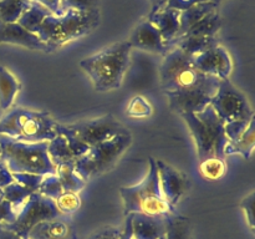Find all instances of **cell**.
<instances>
[{
  "label": "cell",
  "mask_w": 255,
  "mask_h": 239,
  "mask_svg": "<svg viewBox=\"0 0 255 239\" xmlns=\"http://www.w3.org/2000/svg\"><path fill=\"white\" fill-rule=\"evenodd\" d=\"M37 192H39L40 194H42V196L55 201V199H56L64 191H62L61 183H60L56 174H46V176H44V178H42Z\"/></svg>",
  "instance_id": "cell-35"
},
{
  "label": "cell",
  "mask_w": 255,
  "mask_h": 239,
  "mask_svg": "<svg viewBox=\"0 0 255 239\" xmlns=\"http://www.w3.org/2000/svg\"><path fill=\"white\" fill-rule=\"evenodd\" d=\"M157 74H159V67L151 55L141 50L136 54L131 51L128 67L125 74L128 87L136 91L149 90L156 81Z\"/></svg>",
  "instance_id": "cell-12"
},
{
  "label": "cell",
  "mask_w": 255,
  "mask_h": 239,
  "mask_svg": "<svg viewBox=\"0 0 255 239\" xmlns=\"http://www.w3.org/2000/svg\"><path fill=\"white\" fill-rule=\"evenodd\" d=\"M32 1L44 5L45 7H47L51 11V14L61 15V11H60V1L61 0H32Z\"/></svg>",
  "instance_id": "cell-44"
},
{
  "label": "cell",
  "mask_w": 255,
  "mask_h": 239,
  "mask_svg": "<svg viewBox=\"0 0 255 239\" xmlns=\"http://www.w3.org/2000/svg\"><path fill=\"white\" fill-rule=\"evenodd\" d=\"M31 0H0V21L15 22L30 6Z\"/></svg>",
  "instance_id": "cell-29"
},
{
  "label": "cell",
  "mask_w": 255,
  "mask_h": 239,
  "mask_svg": "<svg viewBox=\"0 0 255 239\" xmlns=\"http://www.w3.org/2000/svg\"><path fill=\"white\" fill-rule=\"evenodd\" d=\"M227 164L224 159L218 157H209L199 162V172L202 177L209 181H217L221 179L226 174Z\"/></svg>",
  "instance_id": "cell-31"
},
{
  "label": "cell",
  "mask_w": 255,
  "mask_h": 239,
  "mask_svg": "<svg viewBox=\"0 0 255 239\" xmlns=\"http://www.w3.org/2000/svg\"><path fill=\"white\" fill-rule=\"evenodd\" d=\"M12 178L16 183L21 184L22 187H25V188H27L34 193L39 189L44 176L35 173H12Z\"/></svg>",
  "instance_id": "cell-37"
},
{
  "label": "cell",
  "mask_w": 255,
  "mask_h": 239,
  "mask_svg": "<svg viewBox=\"0 0 255 239\" xmlns=\"http://www.w3.org/2000/svg\"><path fill=\"white\" fill-rule=\"evenodd\" d=\"M255 144V117L251 120L244 133L237 141H228L224 154H242L246 159L251 158Z\"/></svg>",
  "instance_id": "cell-22"
},
{
  "label": "cell",
  "mask_w": 255,
  "mask_h": 239,
  "mask_svg": "<svg viewBox=\"0 0 255 239\" xmlns=\"http://www.w3.org/2000/svg\"><path fill=\"white\" fill-rule=\"evenodd\" d=\"M4 199L9 202L14 209L16 212H19V209L21 208L22 204L26 202V199L29 198L30 194L32 193L31 191H29L27 188L22 187L21 184L16 183V182H12V183L7 184L6 187H4Z\"/></svg>",
  "instance_id": "cell-32"
},
{
  "label": "cell",
  "mask_w": 255,
  "mask_h": 239,
  "mask_svg": "<svg viewBox=\"0 0 255 239\" xmlns=\"http://www.w3.org/2000/svg\"><path fill=\"white\" fill-rule=\"evenodd\" d=\"M59 124L47 112L11 110L0 121V134L24 142L50 141L59 134Z\"/></svg>",
  "instance_id": "cell-6"
},
{
  "label": "cell",
  "mask_w": 255,
  "mask_h": 239,
  "mask_svg": "<svg viewBox=\"0 0 255 239\" xmlns=\"http://www.w3.org/2000/svg\"><path fill=\"white\" fill-rule=\"evenodd\" d=\"M120 194L124 201L125 216L129 213L168 216L177 212L176 207H172L162 196L156 159L152 157L149 158V172L146 178L134 186L121 187Z\"/></svg>",
  "instance_id": "cell-5"
},
{
  "label": "cell",
  "mask_w": 255,
  "mask_h": 239,
  "mask_svg": "<svg viewBox=\"0 0 255 239\" xmlns=\"http://www.w3.org/2000/svg\"><path fill=\"white\" fill-rule=\"evenodd\" d=\"M100 24L99 9L76 11L67 10L61 15H49L35 34L46 46V52L56 51L64 45L86 36Z\"/></svg>",
  "instance_id": "cell-2"
},
{
  "label": "cell",
  "mask_w": 255,
  "mask_h": 239,
  "mask_svg": "<svg viewBox=\"0 0 255 239\" xmlns=\"http://www.w3.org/2000/svg\"><path fill=\"white\" fill-rule=\"evenodd\" d=\"M159 81L164 92L202 91L216 94L221 80L216 76L202 74L189 56L178 47H172L159 66Z\"/></svg>",
  "instance_id": "cell-1"
},
{
  "label": "cell",
  "mask_w": 255,
  "mask_h": 239,
  "mask_svg": "<svg viewBox=\"0 0 255 239\" xmlns=\"http://www.w3.org/2000/svg\"><path fill=\"white\" fill-rule=\"evenodd\" d=\"M179 15L181 11L169 7H161L157 11L151 12L147 19L158 29L164 44L171 49L174 46L179 35Z\"/></svg>",
  "instance_id": "cell-19"
},
{
  "label": "cell",
  "mask_w": 255,
  "mask_h": 239,
  "mask_svg": "<svg viewBox=\"0 0 255 239\" xmlns=\"http://www.w3.org/2000/svg\"><path fill=\"white\" fill-rule=\"evenodd\" d=\"M122 231L131 239H162L167 232V216L129 213Z\"/></svg>",
  "instance_id": "cell-13"
},
{
  "label": "cell",
  "mask_w": 255,
  "mask_h": 239,
  "mask_svg": "<svg viewBox=\"0 0 255 239\" xmlns=\"http://www.w3.org/2000/svg\"><path fill=\"white\" fill-rule=\"evenodd\" d=\"M203 1H209V0H168L164 6L169 7V9L178 10V11H184V10Z\"/></svg>",
  "instance_id": "cell-41"
},
{
  "label": "cell",
  "mask_w": 255,
  "mask_h": 239,
  "mask_svg": "<svg viewBox=\"0 0 255 239\" xmlns=\"http://www.w3.org/2000/svg\"><path fill=\"white\" fill-rule=\"evenodd\" d=\"M127 41L131 44L132 49L141 50L144 52L166 55L169 51V47L164 44L158 29L148 19L142 20L134 27Z\"/></svg>",
  "instance_id": "cell-16"
},
{
  "label": "cell",
  "mask_w": 255,
  "mask_h": 239,
  "mask_svg": "<svg viewBox=\"0 0 255 239\" xmlns=\"http://www.w3.org/2000/svg\"><path fill=\"white\" fill-rule=\"evenodd\" d=\"M97 9V0H61L60 1V11L65 12L67 10L76 11H87V10Z\"/></svg>",
  "instance_id": "cell-36"
},
{
  "label": "cell",
  "mask_w": 255,
  "mask_h": 239,
  "mask_svg": "<svg viewBox=\"0 0 255 239\" xmlns=\"http://www.w3.org/2000/svg\"><path fill=\"white\" fill-rule=\"evenodd\" d=\"M60 217L61 214L52 199L42 196L39 192H34L19 209L15 221L2 229H9L20 238L27 239L29 233L36 224Z\"/></svg>",
  "instance_id": "cell-9"
},
{
  "label": "cell",
  "mask_w": 255,
  "mask_h": 239,
  "mask_svg": "<svg viewBox=\"0 0 255 239\" xmlns=\"http://www.w3.org/2000/svg\"><path fill=\"white\" fill-rule=\"evenodd\" d=\"M132 46L127 40L116 42L97 54L85 57L80 67L91 79L96 91L117 90L122 85L129 61Z\"/></svg>",
  "instance_id": "cell-3"
},
{
  "label": "cell",
  "mask_w": 255,
  "mask_h": 239,
  "mask_svg": "<svg viewBox=\"0 0 255 239\" xmlns=\"http://www.w3.org/2000/svg\"><path fill=\"white\" fill-rule=\"evenodd\" d=\"M152 106L143 96L132 97L129 101L128 106H127V116L132 117V119H146L152 115Z\"/></svg>",
  "instance_id": "cell-34"
},
{
  "label": "cell",
  "mask_w": 255,
  "mask_h": 239,
  "mask_svg": "<svg viewBox=\"0 0 255 239\" xmlns=\"http://www.w3.org/2000/svg\"><path fill=\"white\" fill-rule=\"evenodd\" d=\"M156 164L158 169L159 188H161L162 196L172 207H176L179 199L184 196L188 189V177L186 173L164 163L161 159H156Z\"/></svg>",
  "instance_id": "cell-14"
},
{
  "label": "cell",
  "mask_w": 255,
  "mask_h": 239,
  "mask_svg": "<svg viewBox=\"0 0 255 239\" xmlns=\"http://www.w3.org/2000/svg\"><path fill=\"white\" fill-rule=\"evenodd\" d=\"M19 80L4 66H0V109L9 110L19 92Z\"/></svg>",
  "instance_id": "cell-23"
},
{
  "label": "cell",
  "mask_w": 255,
  "mask_h": 239,
  "mask_svg": "<svg viewBox=\"0 0 255 239\" xmlns=\"http://www.w3.org/2000/svg\"><path fill=\"white\" fill-rule=\"evenodd\" d=\"M0 44H12L30 50L46 52V46L36 34L27 31L21 25L15 22L0 21Z\"/></svg>",
  "instance_id": "cell-18"
},
{
  "label": "cell",
  "mask_w": 255,
  "mask_h": 239,
  "mask_svg": "<svg viewBox=\"0 0 255 239\" xmlns=\"http://www.w3.org/2000/svg\"><path fill=\"white\" fill-rule=\"evenodd\" d=\"M219 45V39L217 36H181L176 41L174 46L181 49L189 56H197L207 50L216 47ZM173 46V47H174Z\"/></svg>",
  "instance_id": "cell-24"
},
{
  "label": "cell",
  "mask_w": 255,
  "mask_h": 239,
  "mask_svg": "<svg viewBox=\"0 0 255 239\" xmlns=\"http://www.w3.org/2000/svg\"><path fill=\"white\" fill-rule=\"evenodd\" d=\"M218 5L219 0H209V1L199 2V4H196L194 6L184 10V11H181V15H179L178 39L181 36H183V35L186 34L194 24H197L199 20H202L204 16L211 14V12L218 10Z\"/></svg>",
  "instance_id": "cell-21"
},
{
  "label": "cell",
  "mask_w": 255,
  "mask_h": 239,
  "mask_svg": "<svg viewBox=\"0 0 255 239\" xmlns=\"http://www.w3.org/2000/svg\"><path fill=\"white\" fill-rule=\"evenodd\" d=\"M221 26V16H219L218 10H216V11L211 12V14H208L207 16H204L202 20H199L197 24H194L183 36H217Z\"/></svg>",
  "instance_id": "cell-28"
},
{
  "label": "cell",
  "mask_w": 255,
  "mask_h": 239,
  "mask_svg": "<svg viewBox=\"0 0 255 239\" xmlns=\"http://www.w3.org/2000/svg\"><path fill=\"white\" fill-rule=\"evenodd\" d=\"M0 239H22L9 229H0Z\"/></svg>",
  "instance_id": "cell-45"
},
{
  "label": "cell",
  "mask_w": 255,
  "mask_h": 239,
  "mask_svg": "<svg viewBox=\"0 0 255 239\" xmlns=\"http://www.w3.org/2000/svg\"><path fill=\"white\" fill-rule=\"evenodd\" d=\"M254 201H255V192L252 191L246 198L242 201L241 208L243 209L244 216L247 218V223H248L249 228L252 232L255 229V219H254Z\"/></svg>",
  "instance_id": "cell-39"
},
{
  "label": "cell",
  "mask_w": 255,
  "mask_h": 239,
  "mask_svg": "<svg viewBox=\"0 0 255 239\" xmlns=\"http://www.w3.org/2000/svg\"><path fill=\"white\" fill-rule=\"evenodd\" d=\"M14 178H12V173L9 171L6 164L0 159V188H4L7 184L12 183Z\"/></svg>",
  "instance_id": "cell-43"
},
{
  "label": "cell",
  "mask_w": 255,
  "mask_h": 239,
  "mask_svg": "<svg viewBox=\"0 0 255 239\" xmlns=\"http://www.w3.org/2000/svg\"><path fill=\"white\" fill-rule=\"evenodd\" d=\"M209 105L223 123L238 120H252L254 117V111L246 95L239 91L229 79L221 80Z\"/></svg>",
  "instance_id": "cell-10"
},
{
  "label": "cell",
  "mask_w": 255,
  "mask_h": 239,
  "mask_svg": "<svg viewBox=\"0 0 255 239\" xmlns=\"http://www.w3.org/2000/svg\"><path fill=\"white\" fill-rule=\"evenodd\" d=\"M74 166L75 161L60 164L56 167V176L61 183L62 191L79 193L86 186V182L75 172Z\"/></svg>",
  "instance_id": "cell-25"
},
{
  "label": "cell",
  "mask_w": 255,
  "mask_h": 239,
  "mask_svg": "<svg viewBox=\"0 0 255 239\" xmlns=\"http://www.w3.org/2000/svg\"><path fill=\"white\" fill-rule=\"evenodd\" d=\"M168 1V0H152V11L151 12H154L157 11V10H159L161 7H163L164 5H166V2ZM149 12V14H151Z\"/></svg>",
  "instance_id": "cell-46"
},
{
  "label": "cell",
  "mask_w": 255,
  "mask_h": 239,
  "mask_svg": "<svg viewBox=\"0 0 255 239\" xmlns=\"http://www.w3.org/2000/svg\"><path fill=\"white\" fill-rule=\"evenodd\" d=\"M54 202L61 216L75 213L81 207V199L79 194L74 192H62Z\"/></svg>",
  "instance_id": "cell-33"
},
{
  "label": "cell",
  "mask_w": 255,
  "mask_h": 239,
  "mask_svg": "<svg viewBox=\"0 0 255 239\" xmlns=\"http://www.w3.org/2000/svg\"><path fill=\"white\" fill-rule=\"evenodd\" d=\"M193 64L202 74L216 76L219 80L229 79L233 70L231 55L221 45L194 56Z\"/></svg>",
  "instance_id": "cell-15"
},
{
  "label": "cell",
  "mask_w": 255,
  "mask_h": 239,
  "mask_svg": "<svg viewBox=\"0 0 255 239\" xmlns=\"http://www.w3.org/2000/svg\"><path fill=\"white\" fill-rule=\"evenodd\" d=\"M189 226L188 221L178 213L167 216V232L164 239H188Z\"/></svg>",
  "instance_id": "cell-30"
},
{
  "label": "cell",
  "mask_w": 255,
  "mask_h": 239,
  "mask_svg": "<svg viewBox=\"0 0 255 239\" xmlns=\"http://www.w3.org/2000/svg\"><path fill=\"white\" fill-rule=\"evenodd\" d=\"M181 116L188 124L189 131L196 141L199 162L209 157L224 159V148L228 143V138L224 133V123L217 116L213 107L208 105L203 111L183 114Z\"/></svg>",
  "instance_id": "cell-7"
},
{
  "label": "cell",
  "mask_w": 255,
  "mask_h": 239,
  "mask_svg": "<svg viewBox=\"0 0 255 239\" xmlns=\"http://www.w3.org/2000/svg\"><path fill=\"white\" fill-rule=\"evenodd\" d=\"M251 120H238L224 123V133H226L228 141H237L248 127Z\"/></svg>",
  "instance_id": "cell-38"
},
{
  "label": "cell",
  "mask_w": 255,
  "mask_h": 239,
  "mask_svg": "<svg viewBox=\"0 0 255 239\" xmlns=\"http://www.w3.org/2000/svg\"><path fill=\"white\" fill-rule=\"evenodd\" d=\"M131 143V133H126L90 147L84 156L75 161V172L85 182L105 173L116 163Z\"/></svg>",
  "instance_id": "cell-8"
},
{
  "label": "cell",
  "mask_w": 255,
  "mask_h": 239,
  "mask_svg": "<svg viewBox=\"0 0 255 239\" xmlns=\"http://www.w3.org/2000/svg\"><path fill=\"white\" fill-rule=\"evenodd\" d=\"M49 15H51V11H50L47 7H45L44 5L39 4L36 1L30 2V6L20 15V17L17 19V24L21 25L24 29H26L27 31L34 32L36 31L37 27L41 25V22L44 21L45 17H47Z\"/></svg>",
  "instance_id": "cell-26"
},
{
  "label": "cell",
  "mask_w": 255,
  "mask_h": 239,
  "mask_svg": "<svg viewBox=\"0 0 255 239\" xmlns=\"http://www.w3.org/2000/svg\"><path fill=\"white\" fill-rule=\"evenodd\" d=\"M119 239H131V238H129V236L126 233V232L121 231V234H120Z\"/></svg>",
  "instance_id": "cell-47"
},
{
  "label": "cell",
  "mask_w": 255,
  "mask_h": 239,
  "mask_svg": "<svg viewBox=\"0 0 255 239\" xmlns=\"http://www.w3.org/2000/svg\"><path fill=\"white\" fill-rule=\"evenodd\" d=\"M162 239H164V238H162Z\"/></svg>",
  "instance_id": "cell-48"
},
{
  "label": "cell",
  "mask_w": 255,
  "mask_h": 239,
  "mask_svg": "<svg viewBox=\"0 0 255 239\" xmlns=\"http://www.w3.org/2000/svg\"><path fill=\"white\" fill-rule=\"evenodd\" d=\"M120 234H121V229L106 227V228H102L101 231L94 234L90 239H119Z\"/></svg>",
  "instance_id": "cell-42"
},
{
  "label": "cell",
  "mask_w": 255,
  "mask_h": 239,
  "mask_svg": "<svg viewBox=\"0 0 255 239\" xmlns=\"http://www.w3.org/2000/svg\"><path fill=\"white\" fill-rule=\"evenodd\" d=\"M168 97L169 109L179 115L197 114L211 104L213 94L202 90L186 92H164Z\"/></svg>",
  "instance_id": "cell-17"
},
{
  "label": "cell",
  "mask_w": 255,
  "mask_h": 239,
  "mask_svg": "<svg viewBox=\"0 0 255 239\" xmlns=\"http://www.w3.org/2000/svg\"><path fill=\"white\" fill-rule=\"evenodd\" d=\"M17 212L7 201H0V229L10 226L16 218Z\"/></svg>",
  "instance_id": "cell-40"
},
{
  "label": "cell",
  "mask_w": 255,
  "mask_h": 239,
  "mask_svg": "<svg viewBox=\"0 0 255 239\" xmlns=\"http://www.w3.org/2000/svg\"><path fill=\"white\" fill-rule=\"evenodd\" d=\"M47 154H49L50 161L56 168L57 166L66 162L76 161L74 153L70 149L69 143H67L66 138L62 134H57L55 138L50 139L47 143Z\"/></svg>",
  "instance_id": "cell-27"
},
{
  "label": "cell",
  "mask_w": 255,
  "mask_h": 239,
  "mask_svg": "<svg viewBox=\"0 0 255 239\" xmlns=\"http://www.w3.org/2000/svg\"><path fill=\"white\" fill-rule=\"evenodd\" d=\"M49 141L24 142L0 134V159L11 173L56 174L47 154Z\"/></svg>",
  "instance_id": "cell-4"
},
{
  "label": "cell",
  "mask_w": 255,
  "mask_h": 239,
  "mask_svg": "<svg viewBox=\"0 0 255 239\" xmlns=\"http://www.w3.org/2000/svg\"><path fill=\"white\" fill-rule=\"evenodd\" d=\"M67 131L74 134L82 143L89 147L111 139L120 134L129 133L126 127L117 121L112 115L77 122L74 124H65Z\"/></svg>",
  "instance_id": "cell-11"
},
{
  "label": "cell",
  "mask_w": 255,
  "mask_h": 239,
  "mask_svg": "<svg viewBox=\"0 0 255 239\" xmlns=\"http://www.w3.org/2000/svg\"><path fill=\"white\" fill-rule=\"evenodd\" d=\"M27 239H72V228L62 219H50L36 224Z\"/></svg>",
  "instance_id": "cell-20"
}]
</instances>
